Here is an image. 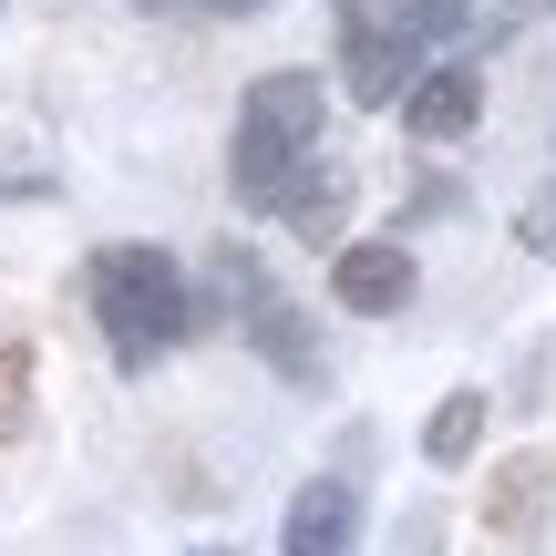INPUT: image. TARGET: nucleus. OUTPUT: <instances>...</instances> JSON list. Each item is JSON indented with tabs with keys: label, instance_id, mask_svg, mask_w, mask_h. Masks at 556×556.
Segmentation results:
<instances>
[{
	"label": "nucleus",
	"instance_id": "4",
	"mask_svg": "<svg viewBox=\"0 0 556 556\" xmlns=\"http://www.w3.org/2000/svg\"><path fill=\"white\" fill-rule=\"evenodd\" d=\"M413 73H422L413 41H402L371 0H340V83H351V103H402Z\"/></svg>",
	"mask_w": 556,
	"mask_h": 556
},
{
	"label": "nucleus",
	"instance_id": "13",
	"mask_svg": "<svg viewBox=\"0 0 556 556\" xmlns=\"http://www.w3.org/2000/svg\"><path fill=\"white\" fill-rule=\"evenodd\" d=\"M516 238H526V258H556V176L526 197V217H516Z\"/></svg>",
	"mask_w": 556,
	"mask_h": 556
},
{
	"label": "nucleus",
	"instance_id": "3",
	"mask_svg": "<svg viewBox=\"0 0 556 556\" xmlns=\"http://www.w3.org/2000/svg\"><path fill=\"white\" fill-rule=\"evenodd\" d=\"M217 268H227V299H238V319H248V340H258L268 371H278V381H319V340L299 330V299L258 268V248L227 238V248H217Z\"/></svg>",
	"mask_w": 556,
	"mask_h": 556
},
{
	"label": "nucleus",
	"instance_id": "12",
	"mask_svg": "<svg viewBox=\"0 0 556 556\" xmlns=\"http://www.w3.org/2000/svg\"><path fill=\"white\" fill-rule=\"evenodd\" d=\"M381 21H392V31H402V41L422 52V41H454L464 21H475V0H392Z\"/></svg>",
	"mask_w": 556,
	"mask_h": 556
},
{
	"label": "nucleus",
	"instance_id": "6",
	"mask_svg": "<svg viewBox=\"0 0 556 556\" xmlns=\"http://www.w3.org/2000/svg\"><path fill=\"white\" fill-rule=\"evenodd\" d=\"M413 289H422V268H413V248H402V238H351L330 258V299H340V309H361V319L413 309Z\"/></svg>",
	"mask_w": 556,
	"mask_h": 556
},
{
	"label": "nucleus",
	"instance_id": "8",
	"mask_svg": "<svg viewBox=\"0 0 556 556\" xmlns=\"http://www.w3.org/2000/svg\"><path fill=\"white\" fill-rule=\"evenodd\" d=\"M484 124V73L475 62H443V73H413V93H402V135L422 144H454Z\"/></svg>",
	"mask_w": 556,
	"mask_h": 556
},
{
	"label": "nucleus",
	"instance_id": "7",
	"mask_svg": "<svg viewBox=\"0 0 556 556\" xmlns=\"http://www.w3.org/2000/svg\"><path fill=\"white\" fill-rule=\"evenodd\" d=\"M361 546V484L351 475H309L289 495V526H278V556H351Z\"/></svg>",
	"mask_w": 556,
	"mask_h": 556
},
{
	"label": "nucleus",
	"instance_id": "9",
	"mask_svg": "<svg viewBox=\"0 0 556 556\" xmlns=\"http://www.w3.org/2000/svg\"><path fill=\"white\" fill-rule=\"evenodd\" d=\"M340 206H351V165H299L289 197H278V217L319 248V238H340Z\"/></svg>",
	"mask_w": 556,
	"mask_h": 556
},
{
	"label": "nucleus",
	"instance_id": "15",
	"mask_svg": "<svg viewBox=\"0 0 556 556\" xmlns=\"http://www.w3.org/2000/svg\"><path fill=\"white\" fill-rule=\"evenodd\" d=\"M135 11H197V0H135Z\"/></svg>",
	"mask_w": 556,
	"mask_h": 556
},
{
	"label": "nucleus",
	"instance_id": "1",
	"mask_svg": "<svg viewBox=\"0 0 556 556\" xmlns=\"http://www.w3.org/2000/svg\"><path fill=\"white\" fill-rule=\"evenodd\" d=\"M319 114H330L319 73H258L248 83L238 135H227V186H238V206H278L299 165H319Z\"/></svg>",
	"mask_w": 556,
	"mask_h": 556
},
{
	"label": "nucleus",
	"instance_id": "14",
	"mask_svg": "<svg viewBox=\"0 0 556 556\" xmlns=\"http://www.w3.org/2000/svg\"><path fill=\"white\" fill-rule=\"evenodd\" d=\"M197 11H217V21H248V11H268V0H197Z\"/></svg>",
	"mask_w": 556,
	"mask_h": 556
},
{
	"label": "nucleus",
	"instance_id": "11",
	"mask_svg": "<svg viewBox=\"0 0 556 556\" xmlns=\"http://www.w3.org/2000/svg\"><path fill=\"white\" fill-rule=\"evenodd\" d=\"M31 433V351H21V330H0V443Z\"/></svg>",
	"mask_w": 556,
	"mask_h": 556
},
{
	"label": "nucleus",
	"instance_id": "2",
	"mask_svg": "<svg viewBox=\"0 0 556 556\" xmlns=\"http://www.w3.org/2000/svg\"><path fill=\"white\" fill-rule=\"evenodd\" d=\"M83 289H93V319H103L114 371H155V361L186 340V319H197L165 248H103V258L83 268Z\"/></svg>",
	"mask_w": 556,
	"mask_h": 556
},
{
	"label": "nucleus",
	"instance_id": "5",
	"mask_svg": "<svg viewBox=\"0 0 556 556\" xmlns=\"http://www.w3.org/2000/svg\"><path fill=\"white\" fill-rule=\"evenodd\" d=\"M546 505H556V464L546 454H505V464H484V546L495 556H526L546 536Z\"/></svg>",
	"mask_w": 556,
	"mask_h": 556
},
{
	"label": "nucleus",
	"instance_id": "16",
	"mask_svg": "<svg viewBox=\"0 0 556 556\" xmlns=\"http://www.w3.org/2000/svg\"><path fill=\"white\" fill-rule=\"evenodd\" d=\"M536 11H556V0H536Z\"/></svg>",
	"mask_w": 556,
	"mask_h": 556
},
{
	"label": "nucleus",
	"instance_id": "10",
	"mask_svg": "<svg viewBox=\"0 0 556 556\" xmlns=\"http://www.w3.org/2000/svg\"><path fill=\"white\" fill-rule=\"evenodd\" d=\"M484 413H495V402H484V381H464V392H443V413L422 422V454H433L443 475H454V464H475V443H484Z\"/></svg>",
	"mask_w": 556,
	"mask_h": 556
}]
</instances>
